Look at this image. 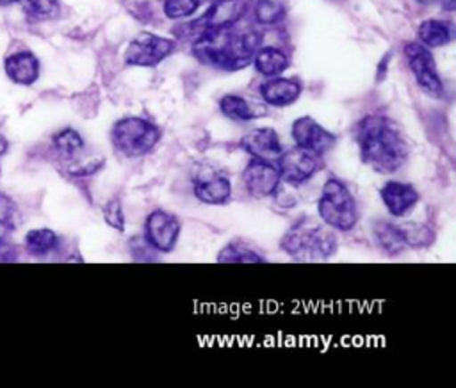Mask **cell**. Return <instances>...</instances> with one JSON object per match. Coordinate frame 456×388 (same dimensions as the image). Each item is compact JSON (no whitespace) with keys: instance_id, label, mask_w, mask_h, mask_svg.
Here are the masks:
<instances>
[{"instance_id":"obj_1","label":"cell","mask_w":456,"mask_h":388,"mask_svg":"<svg viewBox=\"0 0 456 388\" xmlns=\"http://www.w3.org/2000/svg\"><path fill=\"white\" fill-rule=\"evenodd\" d=\"M354 139L362 160L376 173H395L410 155L399 126L381 114L362 117L354 126Z\"/></svg>"},{"instance_id":"obj_2","label":"cell","mask_w":456,"mask_h":388,"mask_svg":"<svg viewBox=\"0 0 456 388\" xmlns=\"http://www.w3.org/2000/svg\"><path fill=\"white\" fill-rule=\"evenodd\" d=\"M258 36L255 32H237L232 27L208 28L200 34L194 44V53L217 68L240 69L251 62Z\"/></svg>"},{"instance_id":"obj_3","label":"cell","mask_w":456,"mask_h":388,"mask_svg":"<svg viewBox=\"0 0 456 388\" xmlns=\"http://www.w3.org/2000/svg\"><path fill=\"white\" fill-rule=\"evenodd\" d=\"M281 251L297 262H322L338 249L335 231L326 224H294L281 237Z\"/></svg>"},{"instance_id":"obj_4","label":"cell","mask_w":456,"mask_h":388,"mask_svg":"<svg viewBox=\"0 0 456 388\" xmlns=\"http://www.w3.org/2000/svg\"><path fill=\"white\" fill-rule=\"evenodd\" d=\"M317 212L321 221L337 231H351L358 222L356 201L344 182L328 178L317 199Z\"/></svg>"},{"instance_id":"obj_5","label":"cell","mask_w":456,"mask_h":388,"mask_svg":"<svg viewBox=\"0 0 456 388\" xmlns=\"http://www.w3.org/2000/svg\"><path fill=\"white\" fill-rule=\"evenodd\" d=\"M159 139V126L137 116L118 119L110 130V141L114 150L128 158H137L150 153L157 146Z\"/></svg>"},{"instance_id":"obj_6","label":"cell","mask_w":456,"mask_h":388,"mask_svg":"<svg viewBox=\"0 0 456 388\" xmlns=\"http://www.w3.org/2000/svg\"><path fill=\"white\" fill-rule=\"evenodd\" d=\"M276 166L281 174V183L296 187L310 180L322 167V155H317L301 146H294L281 151Z\"/></svg>"},{"instance_id":"obj_7","label":"cell","mask_w":456,"mask_h":388,"mask_svg":"<svg viewBox=\"0 0 456 388\" xmlns=\"http://www.w3.org/2000/svg\"><path fill=\"white\" fill-rule=\"evenodd\" d=\"M182 224L176 215L166 210H153L146 215L142 226V238L157 253H169L175 249Z\"/></svg>"},{"instance_id":"obj_8","label":"cell","mask_w":456,"mask_h":388,"mask_svg":"<svg viewBox=\"0 0 456 388\" xmlns=\"http://www.w3.org/2000/svg\"><path fill=\"white\" fill-rule=\"evenodd\" d=\"M404 55L420 89L435 98H440L444 93V87H442V80L438 77L436 64L429 48L424 46L422 43H408L404 46Z\"/></svg>"},{"instance_id":"obj_9","label":"cell","mask_w":456,"mask_h":388,"mask_svg":"<svg viewBox=\"0 0 456 388\" xmlns=\"http://www.w3.org/2000/svg\"><path fill=\"white\" fill-rule=\"evenodd\" d=\"M242 183L251 198H271L281 185V174L276 162L251 158L242 171Z\"/></svg>"},{"instance_id":"obj_10","label":"cell","mask_w":456,"mask_h":388,"mask_svg":"<svg viewBox=\"0 0 456 388\" xmlns=\"http://www.w3.org/2000/svg\"><path fill=\"white\" fill-rule=\"evenodd\" d=\"M175 50V41L169 37L155 36V34H139L128 44L125 52V59L132 66H155L171 55Z\"/></svg>"},{"instance_id":"obj_11","label":"cell","mask_w":456,"mask_h":388,"mask_svg":"<svg viewBox=\"0 0 456 388\" xmlns=\"http://www.w3.org/2000/svg\"><path fill=\"white\" fill-rule=\"evenodd\" d=\"M290 135H292L296 146L306 148L317 155H324L326 151H330L337 141L330 130H326L321 123H317L310 116L297 117L292 123Z\"/></svg>"},{"instance_id":"obj_12","label":"cell","mask_w":456,"mask_h":388,"mask_svg":"<svg viewBox=\"0 0 456 388\" xmlns=\"http://www.w3.org/2000/svg\"><path fill=\"white\" fill-rule=\"evenodd\" d=\"M240 148L251 158L271 160V162H276L283 151L280 135L276 133L274 128H269V126L253 128L248 133H244L240 139Z\"/></svg>"},{"instance_id":"obj_13","label":"cell","mask_w":456,"mask_h":388,"mask_svg":"<svg viewBox=\"0 0 456 388\" xmlns=\"http://www.w3.org/2000/svg\"><path fill=\"white\" fill-rule=\"evenodd\" d=\"M381 201L390 215L404 217L419 203V192L411 183L390 180L379 190Z\"/></svg>"},{"instance_id":"obj_14","label":"cell","mask_w":456,"mask_h":388,"mask_svg":"<svg viewBox=\"0 0 456 388\" xmlns=\"http://www.w3.org/2000/svg\"><path fill=\"white\" fill-rule=\"evenodd\" d=\"M301 94V84L283 77H269L267 82L260 85V96L265 103L273 107H285L294 103Z\"/></svg>"},{"instance_id":"obj_15","label":"cell","mask_w":456,"mask_h":388,"mask_svg":"<svg viewBox=\"0 0 456 388\" xmlns=\"http://www.w3.org/2000/svg\"><path fill=\"white\" fill-rule=\"evenodd\" d=\"M194 196L207 205H224L232 196L230 178L216 173L194 182Z\"/></svg>"},{"instance_id":"obj_16","label":"cell","mask_w":456,"mask_h":388,"mask_svg":"<svg viewBox=\"0 0 456 388\" xmlns=\"http://www.w3.org/2000/svg\"><path fill=\"white\" fill-rule=\"evenodd\" d=\"M244 7V0H216L208 12L198 23L203 25V30L232 27L242 18Z\"/></svg>"},{"instance_id":"obj_17","label":"cell","mask_w":456,"mask_h":388,"mask_svg":"<svg viewBox=\"0 0 456 388\" xmlns=\"http://www.w3.org/2000/svg\"><path fill=\"white\" fill-rule=\"evenodd\" d=\"M7 77L21 85H30L39 77V62L30 52H18L5 59Z\"/></svg>"},{"instance_id":"obj_18","label":"cell","mask_w":456,"mask_h":388,"mask_svg":"<svg viewBox=\"0 0 456 388\" xmlns=\"http://www.w3.org/2000/svg\"><path fill=\"white\" fill-rule=\"evenodd\" d=\"M372 233L374 238L378 242V246L381 247V251H385L387 255H399L403 253L408 246L404 242L403 231L399 228V224L385 221V219H378L372 226Z\"/></svg>"},{"instance_id":"obj_19","label":"cell","mask_w":456,"mask_h":388,"mask_svg":"<svg viewBox=\"0 0 456 388\" xmlns=\"http://www.w3.org/2000/svg\"><path fill=\"white\" fill-rule=\"evenodd\" d=\"M253 64L258 69V73H262L265 77H276L281 71H285L289 61L281 50L273 48V46H264L255 52Z\"/></svg>"},{"instance_id":"obj_20","label":"cell","mask_w":456,"mask_h":388,"mask_svg":"<svg viewBox=\"0 0 456 388\" xmlns=\"http://www.w3.org/2000/svg\"><path fill=\"white\" fill-rule=\"evenodd\" d=\"M53 150L64 160H77L84 151V139L75 128H62L52 137Z\"/></svg>"},{"instance_id":"obj_21","label":"cell","mask_w":456,"mask_h":388,"mask_svg":"<svg viewBox=\"0 0 456 388\" xmlns=\"http://www.w3.org/2000/svg\"><path fill=\"white\" fill-rule=\"evenodd\" d=\"M59 246V237L50 228H36L25 235V249L32 256H46Z\"/></svg>"},{"instance_id":"obj_22","label":"cell","mask_w":456,"mask_h":388,"mask_svg":"<svg viewBox=\"0 0 456 388\" xmlns=\"http://www.w3.org/2000/svg\"><path fill=\"white\" fill-rule=\"evenodd\" d=\"M216 260L219 263H260L264 262V256L246 242L233 240L217 253Z\"/></svg>"},{"instance_id":"obj_23","label":"cell","mask_w":456,"mask_h":388,"mask_svg":"<svg viewBox=\"0 0 456 388\" xmlns=\"http://www.w3.org/2000/svg\"><path fill=\"white\" fill-rule=\"evenodd\" d=\"M219 109L221 112L235 121H249L260 116V112H256V109L244 98L239 94H226L219 100Z\"/></svg>"},{"instance_id":"obj_24","label":"cell","mask_w":456,"mask_h":388,"mask_svg":"<svg viewBox=\"0 0 456 388\" xmlns=\"http://www.w3.org/2000/svg\"><path fill=\"white\" fill-rule=\"evenodd\" d=\"M452 34L445 21L440 20H424L419 27V39L428 48L444 46L451 41Z\"/></svg>"},{"instance_id":"obj_25","label":"cell","mask_w":456,"mask_h":388,"mask_svg":"<svg viewBox=\"0 0 456 388\" xmlns=\"http://www.w3.org/2000/svg\"><path fill=\"white\" fill-rule=\"evenodd\" d=\"M399 228L403 231V237L408 247H426L435 238V233L424 224L404 222V224H399Z\"/></svg>"},{"instance_id":"obj_26","label":"cell","mask_w":456,"mask_h":388,"mask_svg":"<svg viewBox=\"0 0 456 388\" xmlns=\"http://www.w3.org/2000/svg\"><path fill=\"white\" fill-rule=\"evenodd\" d=\"M25 14L32 20H50L55 18L59 12L57 0H20Z\"/></svg>"},{"instance_id":"obj_27","label":"cell","mask_w":456,"mask_h":388,"mask_svg":"<svg viewBox=\"0 0 456 388\" xmlns=\"http://www.w3.org/2000/svg\"><path fill=\"white\" fill-rule=\"evenodd\" d=\"M285 16V5L278 0H258L255 5V20L262 25L278 23Z\"/></svg>"},{"instance_id":"obj_28","label":"cell","mask_w":456,"mask_h":388,"mask_svg":"<svg viewBox=\"0 0 456 388\" xmlns=\"http://www.w3.org/2000/svg\"><path fill=\"white\" fill-rule=\"evenodd\" d=\"M102 214H103V219L105 222L118 230V231H123L125 230V212H123V206H121V201L118 198H110L103 208H102Z\"/></svg>"},{"instance_id":"obj_29","label":"cell","mask_w":456,"mask_h":388,"mask_svg":"<svg viewBox=\"0 0 456 388\" xmlns=\"http://www.w3.org/2000/svg\"><path fill=\"white\" fill-rule=\"evenodd\" d=\"M200 4L201 0H166L164 12L171 20H180L191 16L200 7Z\"/></svg>"},{"instance_id":"obj_30","label":"cell","mask_w":456,"mask_h":388,"mask_svg":"<svg viewBox=\"0 0 456 388\" xmlns=\"http://www.w3.org/2000/svg\"><path fill=\"white\" fill-rule=\"evenodd\" d=\"M12 215H14V205L11 203L9 198L0 194V226H11L12 224Z\"/></svg>"},{"instance_id":"obj_31","label":"cell","mask_w":456,"mask_h":388,"mask_svg":"<svg viewBox=\"0 0 456 388\" xmlns=\"http://www.w3.org/2000/svg\"><path fill=\"white\" fill-rule=\"evenodd\" d=\"M16 258H18L16 247L11 242L0 238V262H14Z\"/></svg>"},{"instance_id":"obj_32","label":"cell","mask_w":456,"mask_h":388,"mask_svg":"<svg viewBox=\"0 0 456 388\" xmlns=\"http://www.w3.org/2000/svg\"><path fill=\"white\" fill-rule=\"evenodd\" d=\"M5 150H7V141L4 135H0V155H4Z\"/></svg>"},{"instance_id":"obj_33","label":"cell","mask_w":456,"mask_h":388,"mask_svg":"<svg viewBox=\"0 0 456 388\" xmlns=\"http://www.w3.org/2000/svg\"><path fill=\"white\" fill-rule=\"evenodd\" d=\"M16 0H0V5H7V4H12Z\"/></svg>"},{"instance_id":"obj_34","label":"cell","mask_w":456,"mask_h":388,"mask_svg":"<svg viewBox=\"0 0 456 388\" xmlns=\"http://www.w3.org/2000/svg\"><path fill=\"white\" fill-rule=\"evenodd\" d=\"M420 4H431V2H435V0H419Z\"/></svg>"}]
</instances>
